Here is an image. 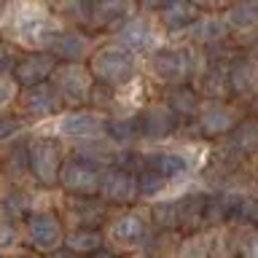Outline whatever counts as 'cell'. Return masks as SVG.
Listing matches in <instances>:
<instances>
[{
  "instance_id": "1",
  "label": "cell",
  "mask_w": 258,
  "mask_h": 258,
  "mask_svg": "<svg viewBox=\"0 0 258 258\" xmlns=\"http://www.w3.org/2000/svg\"><path fill=\"white\" fill-rule=\"evenodd\" d=\"M62 27L64 24L54 16L51 6H0V38L16 43L22 51H48V43Z\"/></svg>"
},
{
  "instance_id": "2",
  "label": "cell",
  "mask_w": 258,
  "mask_h": 258,
  "mask_svg": "<svg viewBox=\"0 0 258 258\" xmlns=\"http://www.w3.org/2000/svg\"><path fill=\"white\" fill-rule=\"evenodd\" d=\"M151 76L161 81L164 86H180L191 84L194 78L205 70V54L202 48L185 43V46H161L148 56Z\"/></svg>"
},
{
  "instance_id": "3",
  "label": "cell",
  "mask_w": 258,
  "mask_h": 258,
  "mask_svg": "<svg viewBox=\"0 0 258 258\" xmlns=\"http://www.w3.org/2000/svg\"><path fill=\"white\" fill-rule=\"evenodd\" d=\"M89 70L97 84L110 86L113 92H124L135 84L137 76V54L118 43H105L89 56Z\"/></svg>"
},
{
  "instance_id": "4",
  "label": "cell",
  "mask_w": 258,
  "mask_h": 258,
  "mask_svg": "<svg viewBox=\"0 0 258 258\" xmlns=\"http://www.w3.org/2000/svg\"><path fill=\"white\" fill-rule=\"evenodd\" d=\"M62 140L54 135H32L30 137V172L43 188H59V169L64 164Z\"/></svg>"
},
{
  "instance_id": "5",
  "label": "cell",
  "mask_w": 258,
  "mask_h": 258,
  "mask_svg": "<svg viewBox=\"0 0 258 258\" xmlns=\"http://www.w3.org/2000/svg\"><path fill=\"white\" fill-rule=\"evenodd\" d=\"M102 169L105 167L94 164L92 159L70 153V156L64 159L62 169H59V191L64 194V197H76V199L100 197Z\"/></svg>"
},
{
  "instance_id": "6",
  "label": "cell",
  "mask_w": 258,
  "mask_h": 258,
  "mask_svg": "<svg viewBox=\"0 0 258 258\" xmlns=\"http://www.w3.org/2000/svg\"><path fill=\"white\" fill-rule=\"evenodd\" d=\"M64 237H68V229L54 210H35L24 221V242L32 253L51 255L64 247Z\"/></svg>"
},
{
  "instance_id": "7",
  "label": "cell",
  "mask_w": 258,
  "mask_h": 258,
  "mask_svg": "<svg viewBox=\"0 0 258 258\" xmlns=\"http://www.w3.org/2000/svg\"><path fill=\"white\" fill-rule=\"evenodd\" d=\"M202 167V156L194 148H164V151H151L143 153V169H151L169 183H183L191 175H197Z\"/></svg>"
},
{
  "instance_id": "8",
  "label": "cell",
  "mask_w": 258,
  "mask_h": 258,
  "mask_svg": "<svg viewBox=\"0 0 258 258\" xmlns=\"http://www.w3.org/2000/svg\"><path fill=\"white\" fill-rule=\"evenodd\" d=\"M51 84H54L56 92H59L62 102L76 110V108H89L97 81L92 76V70H89V64L70 62V64H59V68H56Z\"/></svg>"
},
{
  "instance_id": "9",
  "label": "cell",
  "mask_w": 258,
  "mask_h": 258,
  "mask_svg": "<svg viewBox=\"0 0 258 258\" xmlns=\"http://www.w3.org/2000/svg\"><path fill=\"white\" fill-rule=\"evenodd\" d=\"M105 126H108V116L97 113L92 108H76V110H64L51 121V132L59 140H73V143H86L94 140V137L105 135Z\"/></svg>"
},
{
  "instance_id": "10",
  "label": "cell",
  "mask_w": 258,
  "mask_h": 258,
  "mask_svg": "<svg viewBox=\"0 0 258 258\" xmlns=\"http://www.w3.org/2000/svg\"><path fill=\"white\" fill-rule=\"evenodd\" d=\"M16 113L24 121H54L59 113H64V102L59 92L54 89V84H40L32 89H22L19 97H16Z\"/></svg>"
},
{
  "instance_id": "11",
  "label": "cell",
  "mask_w": 258,
  "mask_h": 258,
  "mask_svg": "<svg viewBox=\"0 0 258 258\" xmlns=\"http://www.w3.org/2000/svg\"><path fill=\"white\" fill-rule=\"evenodd\" d=\"M135 169L124 164H110L102 169L100 180V199L105 205H132L140 199V180H137Z\"/></svg>"
},
{
  "instance_id": "12",
  "label": "cell",
  "mask_w": 258,
  "mask_h": 258,
  "mask_svg": "<svg viewBox=\"0 0 258 258\" xmlns=\"http://www.w3.org/2000/svg\"><path fill=\"white\" fill-rule=\"evenodd\" d=\"M116 43L129 48L132 54H153L156 48H161V32H159V22L153 16L145 14H135L124 27L116 32Z\"/></svg>"
},
{
  "instance_id": "13",
  "label": "cell",
  "mask_w": 258,
  "mask_h": 258,
  "mask_svg": "<svg viewBox=\"0 0 258 258\" xmlns=\"http://www.w3.org/2000/svg\"><path fill=\"white\" fill-rule=\"evenodd\" d=\"M105 239L118 250H135L148 245V221L143 213H121L108 223L105 229Z\"/></svg>"
},
{
  "instance_id": "14",
  "label": "cell",
  "mask_w": 258,
  "mask_h": 258,
  "mask_svg": "<svg viewBox=\"0 0 258 258\" xmlns=\"http://www.w3.org/2000/svg\"><path fill=\"white\" fill-rule=\"evenodd\" d=\"M56 68H59V62L48 51H24L11 73V81L19 86V92L22 89H32V86L48 84L54 78Z\"/></svg>"
},
{
  "instance_id": "15",
  "label": "cell",
  "mask_w": 258,
  "mask_h": 258,
  "mask_svg": "<svg viewBox=\"0 0 258 258\" xmlns=\"http://www.w3.org/2000/svg\"><path fill=\"white\" fill-rule=\"evenodd\" d=\"M137 124H140L143 140L161 143L180 129V118H177L164 102H145V105H140V110H137Z\"/></svg>"
},
{
  "instance_id": "16",
  "label": "cell",
  "mask_w": 258,
  "mask_h": 258,
  "mask_svg": "<svg viewBox=\"0 0 258 258\" xmlns=\"http://www.w3.org/2000/svg\"><path fill=\"white\" fill-rule=\"evenodd\" d=\"M140 11H148L151 16H156L159 27H164L172 35H180V32H188L194 27V22L202 16V8L194 3H180V0H172V3H161V6H140Z\"/></svg>"
},
{
  "instance_id": "17",
  "label": "cell",
  "mask_w": 258,
  "mask_h": 258,
  "mask_svg": "<svg viewBox=\"0 0 258 258\" xmlns=\"http://www.w3.org/2000/svg\"><path fill=\"white\" fill-rule=\"evenodd\" d=\"M197 129L205 137H229L237 129V116L223 100H205L197 116Z\"/></svg>"
},
{
  "instance_id": "18",
  "label": "cell",
  "mask_w": 258,
  "mask_h": 258,
  "mask_svg": "<svg viewBox=\"0 0 258 258\" xmlns=\"http://www.w3.org/2000/svg\"><path fill=\"white\" fill-rule=\"evenodd\" d=\"M62 210L68 215V221L73 223V229H97L108 221V205L100 197L92 199H76V197H64L62 199Z\"/></svg>"
},
{
  "instance_id": "19",
  "label": "cell",
  "mask_w": 258,
  "mask_h": 258,
  "mask_svg": "<svg viewBox=\"0 0 258 258\" xmlns=\"http://www.w3.org/2000/svg\"><path fill=\"white\" fill-rule=\"evenodd\" d=\"M92 48V38L78 27H62L54 35V40L48 43V54L54 56L59 64H70V62H84V56Z\"/></svg>"
},
{
  "instance_id": "20",
  "label": "cell",
  "mask_w": 258,
  "mask_h": 258,
  "mask_svg": "<svg viewBox=\"0 0 258 258\" xmlns=\"http://www.w3.org/2000/svg\"><path fill=\"white\" fill-rule=\"evenodd\" d=\"M229 32L231 27H229V19H226V11L223 14L213 11V14H202L185 35H188V43L197 48H215L223 43Z\"/></svg>"
},
{
  "instance_id": "21",
  "label": "cell",
  "mask_w": 258,
  "mask_h": 258,
  "mask_svg": "<svg viewBox=\"0 0 258 258\" xmlns=\"http://www.w3.org/2000/svg\"><path fill=\"white\" fill-rule=\"evenodd\" d=\"M140 11V6L135 3H118V0H100L92 6V24L89 27L100 30H113V35Z\"/></svg>"
},
{
  "instance_id": "22",
  "label": "cell",
  "mask_w": 258,
  "mask_h": 258,
  "mask_svg": "<svg viewBox=\"0 0 258 258\" xmlns=\"http://www.w3.org/2000/svg\"><path fill=\"white\" fill-rule=\"evenodd\" d=\"M161 102H164L180 121H188V118L194 121L199 116L202 102H205V100H202L199 89H194L191 84H180V86H164V92H161Z\"/></svg>"
},
{
  "instance_id": "23",
  "label": "cell",
  "mask_w": 258,
  "mask_h": 258,
  "mask_svg": "<svg viewBox=\"0 0 258 258\" xmlns=\"http://www.w3.org/2000/svg\"><path fill=\"white\" fill-rule=\"evenodd\" d=\"M38 210V199L30 188H24L22 183H11L8 188L0 194V218H11V221H19L27 218Z\"/></svg>"
},
{
  "instance_id": "24",
  "label": "cell",
  "mask_w": 258,
  "mask_h": 258,
  "mask_svg": "<svg viewBox=\"0 0 258 258\" xmlns=\"http://www.w3.org/2000/svg\"><path fill=\"white\" fill-rule=\"evenodd\" d=\"M255 151H258V118H245V121H239L237 129H234L229 137H226L221 156L245 159V156H253Z\"/></svg>"
},
{
  "instance_id": "25",
  "label": "cell",
  "mask_w": 258,
  "mask_h": 258,
  "mask_svg": "<svg viewBox=\"0 0 258 258\" xmlns=\"http://www.w3.org/2000/svg\"><path fill=\"white\" fill-rule=\"evenodd\" d=\"M229 92L237 97H250L258 92V59L237 56L229 64Z\"/></svg>"
},
{
  "instance_id": "26",
  "label": "cell",
  "mask_w": 258,
  "mask_h": 258,
  "mask_svg": "<svg viewBox=\"0 0 258 258\" xmlns=\"http://www.w3.org/2000/svg\"><path fill=\"white\" fill-rule=\"evenodd\" d=\"M207 213V191L185 194L183 199H177V229H183L191 237V231H197L205 223Z\"/></svg>"
},
{
  "instance_id": "27",
  "label": "cell",
  "mask_w": 258,
  "mask_h": 258,
  "mask_svg": "<svg viewBox=\"0 0 258 258\" xmlns=\"http://www.w3.org/2000/svg\"><path fill=\"white\" fill-rule=\"evenodd\" d=\"M0 172L11 183H19V177L30 172V140H16L6 145V151L0 153Z\"/></svg>"
},
{
  "instance_id": "28",
  "label": "cell",
  "mask_w": 258,
  "mask_h": 258,
  "mask_svg": "<svg viewBox=\"0 0 258 258\" xmlns=\"http://www.w3.org/2000/svg\"><path fill=\"white\" fill-rule=\"evenodd\" d=\"M105 231L97 229H68V237H64V250H70L73 255L89 258L94 253L105 250Z\"/></svg>"
},
{
  "instance_id": "29",
  "label": "cell",
  "mask_w": 258,
  "mask_h": 258,
  "mask_svg": "<svg viewBox=\"0 0 258 258\" xmlns=\"http://www.w3.org/2000/svg\"><path fill=\"white\" fill-rule=\"evenodd\" d=\"M105 135H108L118 148H126V145L143 140L140 124H137V113H135V116H126V113H124V116H110L108 126H105Z\"/></svg>"
},
{
  "instance_id": "30",
  "label": "cell",
  "mask_w": 258,
  "mask_h": 258,
  "mask_svg": "<svg viewBox=\"0 0 258 258\" xmlns=\"http://www.w3.org/2000/svg\"><path fill=\"white\" fill-rule=\"evenodd\" d=\"M92 6L94 3H59V6H51L54 16L59 19L62 24L68 22L70 27H84V24H92Z\"/></svg>"
},
{
  "instance_id": "31",
  "label": "cell",
  "mask_w": 258,
  "mask_h": 258,
  "mask_svg": "<svg viewBox=\"0 0 258 258\" xmlns=\"http://www.w3.org/2000/svg\"><path fill=\"white\" fill-rule=\"evenodd\" d=\"M24 245V223L0 218V255H14Z\"/></svg>"
},
{
  "instance_id": "32",
  "label": "cell",
  "mask_w": 258,
  "mask_h": 258,
  "mask_svg": "<svg viewBox=\"0 0 258 258\" xmlns=\"http://www.w3.org/2000/svg\"><path fill=\"white\" fill-rule=\"evenodd\" d=\"M226 19H229V27L237 32L253 30L258 27V3H237L226 8Z\"/></svg>"
},
{
  "instance_id": "33",
  "label": "cell",
  "mask_w": 258,
  "mask_h": 258,
  "mask_svg": "<svg viewBox=\"0 0 258 258\" xmlns=\"http://www.w3.org/2000/svg\"><path fill=\"white\" fill-rule=\"evenodd\" d=\"M137 180H140V199L159 202V199H164L161 194L172 191V183H169L167 177H161V175H156V172H151V169H143V172L137 175Z\"/></svg>"
},
{
  "instance_id": "34",
  "label": "cell",
  "mask_w": 258,
  "mask_h": 258,
  "mask_svg": "<svg viewBox=\"0 0 258 258\" xmlns=\"http://www.w3.org/2000/svg\"><path fill=\"white\" fill-rule=\"evenodd\" d=\"M151 221L159 226V229H175L177 226V199L164 197L159 202H151Z\"/></svg>"
},
{
  "instance_id": "35",
  "label": "cell",
  "mask_w": 258,
  "mask_h": 258,
  "mask_svg": "<svg viewBox=\"0 0 258 258\" xmlns=\"http://www.w3.org/2000/svg\"><path fill=\"white\" fill-rule=\"evenodd\" d=\"M24 132H27V121H24L19 113H3V116H0V148L22 140Z\"/></svg>"
},
{
  "instance_id": "36",
  "label": "cell",
  "mask_w": 258,
  "mask_h": 258,
  "mask_svg": "<svg viewBox=\"0 0 258 258\" xmlns=\"http://www.w3.org/2000/svg\"><path fill=\"white\" fill-rule=\"evenodd\" d=\"M175 258H210V234H191L175 250Z\"/></svg>"
},
{
  "instance_id": "37",
  "label": "cell",
  "mask_w": 258,
  "mask_h": 258,
  "mask_svg": "<svg viewBox=\"0 0 258 258\" xmlns=\"http://www.w3.org/2000/svg\"><path fill=\"white\" fill-rule=\"evenodd\" d=\"M22 48L11 43V40H6V38H0V76H6V78H11V73L16 68V62L22 59Z\"/></svg>"
},
{
  "instance_id": "38",
  "label": "cell",
  "mask_w": 258,
  "mask_h": 258,
  "mask_svg": "<svg viewBox=\"0 0 258 258\" xmlns=\"http://www.w3.org/2000/svg\"><path fill=\"white\" fill-rule=\"evenodd\" d=\"M16 97H19V86H16L11 78L0 76V110L8 108L11 102H16ZM0 116H3V113H0Z\"/></svg>"
},
{
  "instance_id": "39",
  "label": "cell",
  "mask_w": 258,
  "mask_h": 258,
  "mask_svg": "<svg viewBox=\"0 0 258 258\" xmlns=\"http://www.w3.org/2000/svg\"><path fill=\"white\" fill-rule=\"evenodd\" d=\"M234 215H237L239 221H245V223H255L258 226V202L245 197L239 202V207H237V213H234Z\"/></svg>"
},
{
  "instance_id": "40",
  "label": "cell",
  "mask_w": 258,
  "mask_h": 258,
  "mask_svg": "<svg viewBox=\"0 0 258 258\" xmlns=\"http://www.w3.org/2000/svg\"><path fill=\"white\" fill-rule=\"evenodd\" d=\"M242 258H258V237L250 242V247L245 250V253H242Z\"/></svg>"
},
{
  "instance_id": "41",
  "label": "cell",
  "mask_w": 258,
  "mask_h": 258,
  "mask_svg": "<svg viewBox=\"0 0 258 258\" xmlns=\"http://www.w3.org/2000/svg\"><path fill=\"white\" fill-rule=\"evenodd\" d=\"M46 258H81V255H73L70 250H64V247H62V250H56V253H51V255H46Z\"/></svg>"
},
{
  "instance_id": "42",
  "label": "cell",
  "mask_w": 258,
  "mask_h": 258,
  "mask_svg": "<svg viewBox=\"0 0 258 258\" xmlns=\"http://www.w3.org/2000/svg\"><path fill=\"white\" fill-rule=\"evenodd\" d=\"M253 105H255V113H258V97H255V102H253Z\"/></svg>"
},
{
  "instance_id": "43",
  "label": "cell",
  "mask_w": 258,
  "mask_h": 258,
  "mask_svg": "<svg viewBox=\"0 0 258 258\" xmlns=\"http://www.w3.org/2000/svg\"><path fill=\"white\" fill-rule=\"evenodd\" d=\"M24 258H32V255H24Z\"/></svg>"
},
{
  "instance_id": "44",
  "label": "cell",
  "mask_w": 258,
  "mask_h": 258,
  "mask_svg": "<svg viewBox=\"0 0 258 258\" xmlns=\"http://www.w3.org/2000/svg\"><path fill=\"white\" fill-rule=\"evenodd\" d=\"M255 51H258V46H255Z\"/></svg>"
},
{
  "instance_id": "45",
  "label": "cell",
  "mask_w": 258,
  "mask_h": 258,
  "mask_svg": "<svg viewBox=\"0 0 258 258\" xmlns=\"http://www.w3.org/2000/svg\"><path fill=\"white\" fill-rule=\"evenodd\" d=\"M0 258H6V255H0Z\"/></svg>"
}]
</instances>
